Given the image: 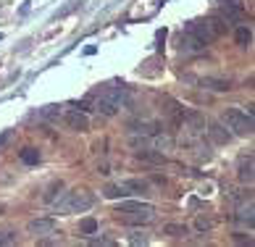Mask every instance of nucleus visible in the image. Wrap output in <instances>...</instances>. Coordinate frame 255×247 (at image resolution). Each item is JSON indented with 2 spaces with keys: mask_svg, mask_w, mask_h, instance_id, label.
<instances>
[{
  "mask_svg": "<svg viewBox=\"0 0 255 247\" xmlns=\"http://www.w3.org/2000/svg\"><path fill=\"white\" fill-rule=\"evenodd\" d=\"M182 121H184V126L192 129V131H203L205 129V116L197 113V111H182Z\"/></svg>",
  "mask_w": 255,
  "mask_h": 247,
  "instance_id": "8",
  "label": "nucleus"
},
{
  "mask_svg": "<svg viewBox=\"0 0 255 247\" xmlns=\"http://www.w3.org/2000/svg\"><path fill=\"white\" fill-rule=\"evenodd\" d=\"M127 213H131V216H121L119 213V218L124 224H150L153 221V213L155 211H127Z\"/></svg>",
  "mask_w": 255,
  "mask_h": 247,
  "instance_id": "10",
  "label": "nucleus"
},
{
  "mask_svg": "<svg viewBox=\"0 0 255 247\" xmlns=\"http://www.w3.org/2000/svg\"><path fill=\"white\" fill-rule=\"evenodd\" d=\"M92 203H95V197H92L90 189H71L58 203V213H82L92 208Z\"/></svg>",
  "mask_w": 255,
  "mask_h": 247,
  "instance_id": "1",
  "label": "nucleus"
},
{
  "mask_svg": "<svg viewBox=\"0 0 255 247\" xmlns=\"http://www.w3.org/2000/svg\"><path fill=\"white\" fill-rule=\"evenodd\" d=\"M61 189H63V184H61V182H53V184H50V192H48V197H45V200L53 203V200H55V195H58Z\"/></svg>",
  "mask_w": 255,
  "mask_h": 247,
  "instance_id": "26",
  "label": "nucleus"
},
{
  "mask_svg": "<svg viewBox=\"0 0 255 247\" xmlns=\"http://www.w3.org/2000/svg\"><path fill=\"white\" fill-rule=\"evenodd\" d=\"M124 195H129V189L124 184H111L106 189V197H113V200H116V197H124Z\"/></svg>",
  "mask_w": 255,
  "mask_h": 247,
  "instance_id": "21",
  "label": "nucleus"
},
{
  "mask_svg": "<svg viewBox=\"0 0 255 247\" xmlns=\"http://www.w3.org/2000/svg\"><path fill=\"white\" fill-rule=\"evenodd\" d=\"M253 42V32L248 29V26H240V29H237V45L240 47H248Z\"/></svg>",
  "mask_w": 255,
  "mask_h": 247,
  "instance_id": "18",
  "label": "nucleus"
},
{
  "mask_svg": "<svg viewBox=\"0 0 255 247\" xmlns=\"http://www.w3.org/2000/svg\"><path fill=\"white\" fill-rule=\"evenodd\" d=\"M121 100H124V87H111L98 98V111L103 116H113L121 108Z\"/></svg>",
  "mask_w": 255,
  "mask_h": 247,
  "instance_id": "3",
  "label": "nucleus"
},
{
  "mask_svg": "<svg viewBox=\"0 0 255 247\" xmlns=\"http://www.w3.org/2000/svg\"><path fill=\"white\" fill-rule=\"evenodd\" d=\"M26 229H29L32 234H37V237H45V234L55 232V221H53V218H34V221H29Z\"/></svg>",
  "mask_w": 255,
  "mask_h": 247,
  "instance_id": "7",
  "label": "nucleus"
},
{
  "mask_svg": "<svg viewBox=\"0 0 255 247\" xmlns=\"http://www.w3.org/2000/svg\"><path fill=\"white\" fill-rule=\"evenodd\" d=\"M182 47H184V50H203L205 45H203L200 40H197V37H192V34H190V37L184 40V45H182Z\"/></svg>",
  "mask_w": 255,
  "mask_h": 247,
  "instance_id": "23",
  "label": "nucleus"
},
{
  "mask_svg": "<svg viewBox=\"0 0 255 247\" xmlns=\"http://www.w3.org/2000/svg\"><path fill=\"white\" fill-rule=\"evenodd\" d=\"M131 129L137 131V134H147V137H153V134H158V124H153V121H134L131 124Z\"/></svg>",
  "mask_w": 255,
  "mask_h": 247,
  "instance_id": "15",
  "label": "nucleus"
},
{
  "mask_svg": "<svg viewBox=\"0 0 255 247\" xmlns=\"http://www.w3.org/2000/svg\"><path fill=\"white\" fill-rule=\"evenodd\" d=\"M131 242H134V245L142 242V245H145V242H147V237H131Z\"/></svg>",
  "mask_w": 255,
  "mask_h": 247,
  "instance_id": "28",
  "label": "nucleus"
},
{
  "mask_svg": "<svg viewBox=\"0 0 255 247\" xmlns=\"http://www.w3.org/2000/svg\"><path fill=\"white\" fill-rule=\"evenodd\" d=\"M11 242H16L13 232H0V245H11Z\"/></svg>",
  "mask_w": 255,
  "mask_h": 247,
  "instance_id": "27",
  "label": "nucleus"
},
{
  "mask_svg": "<svg viewBox=\"0 0 255 247\" xmlns=\"http://www.w3.org/2000/svg\"><path fill=\"white\" fill-rule=\"evenodd\" d=\"M21 160H24V163H37V160H40V150H34V147H24L21 150Z\"/></svg>",
  "mask_w": 255,
  "mask_h": 247,
  "instance_id": "20",
  "label": "nucleus"
},
{
  "mask_svg": "<svg viewBox=\"0 0 255 247\" xmlns=\"http://www.w3.org/2000/svg\"><path fill=\"white\" fill-rule=\"evenodd\" d=\"M240 218H242V221H248V224H253V200H248V205L240 208Z\"/></svg>",
  "mask_w": 255,
  "mask_h": 247,
  "instance_id": "24",
  "label": "nucleus"
},
{
  "mask_svg": "<svg viewBox=\"0 0 255 247\" xmlns=\"http://www.w3.org/2000/svg\"><path fill=\"white\" fill-rule=\"evenodd\" d=\"M224 124L229 126L234 134H240V137H248L253 134V113H245L240 108H226L224 111Z\"/></svg>",
  "mask_w": 255,
  "mask_h": 247,
  "instance_id": "2",
  "label": "nucleus"
},
{
  "mask_svg": "<svg viewBox=\"0 0 255 247\" xmlns=\"http://www.w3.org/2000/svg\"><path fill=\"white\" fill-rule=\"evenodd\" d=\"M190 34L197 37L203 45H208V42L216 40V32H213V26H211V21H208V18H205V21H192V24H190Z\"/></svg>",
  "mask_w": 255,
  "mask_h": 247,
  "instance_id": "4",
  "label": "nucleus"
},
{
  "mask_svg": "<svg viewBox=\"0 0 255 247\" xmlns=\"http://www.w3.org/2000/svg\"><path fill=\"white\" fill-rule=\"evenodd\" d=\"M200 84L205 90H213V92H229L232 90V82L224 79V77H203Z\"/></svg>",
  "mask_w": 255,
  "mask_h": 247,
  "instance_id": "9",
  "label": "nucleus"
},
{
  "mask_svg": "<svg viewBox=\"0 0 255 247\" xmlns=\"http://www.w3.org/2000/svg\"><path fill=\"white\" fill-rule=\"evenodd\" d=\"M79 232L82 234H95L98 232V221L95 218H84V221H79Z\"/></svg>",
  "mask_w": 255,
  "mask_h": 247,
  "instance_id": "22",
  "label": "nucleus"
},
{
  "mask_svg": "<svg viewBox=\"0 0 255 247\" xmlns=\"http://www.w3.org/2000/svg\"><path fill=\"white\" fill-rule=\"evenodd\" d=\"M221 16L226 18L229 24H237L245 18V8L240 3H232V0H226V3H221Z\"/></svg>",
  "mask_w": 255,
  "mask_h": 247,
  "instance_id": "6",
  "label": "nucleus"
},
{
  "mask_svg": "<svg viewBox=\"0 0 255 247\" xmlns=\"http://www.w3.org/2000/svg\"><path fill=\"white\" fill-rule=\"evenodd\" d=\"M237 176H240V182L242 184H253V158H248V160H242L240 163V168H237Z\"/></svg>",
  "mask_w": 255,
  "mask_h": 247,
  "instance_id": "13",
  "label": "nucleus"
},
{
  "mask_svg": "<svg viewBox=\"0 0 255 247\" xmlns=\"http://www.w3.org/2000/svg\"><path fill=\"white\" fill-rule=\"evenodd\" d=\"M208 134L213 137V142H219V145H226V142L232 139V134L224 126H219V124H211V126H208Z\"/></svg>",
  "mask_w": 255,
  "mask_h": 247,
  "instance_id": "14",
  "label": "nucleus"
},
{
  "mask_svg": "<svg viewBox=\"0 0 255 247\" xmlns=\"http://www.w3.org/2000/svg\"><path fill=\"white\" fill-rule=\"evenodd\" d=\"M163 234L171 237V240H182V237L190 234V229L184 224H163Z\"/></svg>",
  "mask_w": 255,
  "mask_h": 247,
  "instance_id": "12",
  "label": "nucleus"
},
{
  "mask_svg": "<svg viewBox=\"0 0 255 247\" xmlns=\"http://www.w3.org/2000/svg\"><path fill=\"white\" fill-rule=\"evenodd\" d=\"M195 226H197V232H208V229H211V226H213V218H208V216H200V218H197V221H195Z\"/></svg>",
  "mask_w": 255,
  "mask_h": 247,
  "instance_id": "25",
  "label": "nucleus"
},
{
  "mask_svg": "<svg viewBox=\"0 0 255 247\" xmlns=\"http://www.w3.org/2000/svg\"><path fill=\"white\" fill-rule=\"evenodd\" d=\"M127 189H131V192H147L150 184L145 182V179H129V182H124Z\"/></svg>",
  "mask_w": 255,
  "mask_h": 247,
  "instance_id": "17",
  "label": "nucleus"
},
{
  "mask_svg": "<svg viewBox=\"0 0 255 247\" xmlns=\"http://www.w3.org/2000/svg\"><path fill=\"white\" fill-rule=\"evenodd\" d=\"M63 124H66L71 131H87V129H90V119L84 116V113H79V111H69V113L63 116Z\"/></svg>",
  "mask_w": 255,
  "mask_h": 247,
  "instance_id": "5",
  "label": "nucleus"
},
{
  "mask_svg": "<svg viewBox=\"0 0 255 247\" xmlns=\"http://www.w3.org/2000/svg\"><path fill=\"white\" fill-rule=\"evenodd\" d=\"M137 158L139 160H147V163H166V155L160 153V150H150V147H142V150H137Z\"/></svg>",
  "mask_w": 255,
  "mask_h": 247,
  "instance_id": "11",
  "label": "nucleus"
},
{
  "mask_svg": "<svg viewBox=\"0 0 255 247\" xmlns=\"http://www.w3.org/2000/svg\"><path fill=\"white\" fill-rule=\"evenodd\" d=\"M127 211H155V208L147 205V203H121L119 213H127Z\"/></svg>",
  "mask_w": 255,
  "mask_h": 247,
  "instance_id": "16",
  "label": "nucleus"
},
{
  "mask_svg": "<svg viewBox=\"0 0 255 247\" xmlns=\"http://www.w3.org/2000/svg\"><path fill=\"white\" fill-rule=\"evenodd\" d=\"M40 116H42L45 121H58V116H61V108H58V106H45V108L40 111Z\"/></svg>",
  "mask_w": 255,
  "mask_h": 247,
  "instance_id": "19",
  "label": "nucleus"
}]
</instances>
